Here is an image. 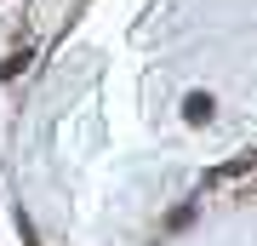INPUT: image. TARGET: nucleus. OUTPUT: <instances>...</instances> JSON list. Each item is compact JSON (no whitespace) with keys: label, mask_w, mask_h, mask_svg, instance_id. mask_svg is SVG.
<instances>
[{"label":"nucleus","mask_w":257,"mask_h":246,"mask_svg":"<svg viewBox=\"0 0 257 246\" xmlns=\"http://www.w3.org/2000/svg\"><path fill=\"white\" fill-rule=\"evenodd\" d=\"M183 120H189V126H206V120H211V98H206V92H194V98L183 103Z\"/></svg>","instance_id":"nucleus-1"}]
</instances>
